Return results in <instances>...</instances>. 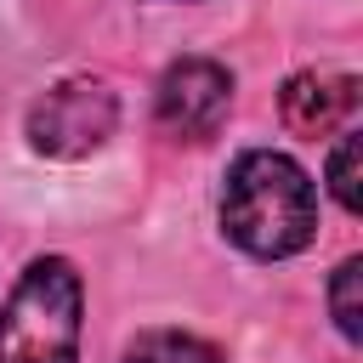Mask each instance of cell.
Here are the masks:
<instances>
[{"label": "cell", "mask_w": 363, "mask_h": 363, "mask_svg": "<svg viewBox=\"0 0 363 363\" xmlns=\"http://www.w3.org/2000/svg\"><path fill=\"white\" fill-rule=\"evenodd\" d=\"M221 227L255 261L301 255L318 238V187L312 176L272 147H250L233 159L221 187Z\"/></svg>", "instance_id": "1"}, {"label": "cell", "mask_w": 363, "mask_h": 363, "mask_svg": "<svg viewBox=\"0 0 363 363\" xmlns=\"http://www.w3.org/2000/svg\"><path fill=\"white\" fill-rule=\"evenodd\" d=\"M85 284L68 255H34L0 306V363H79Z\"/></svg>", "instance_id": "2"}, {"label": "cell", "mask_w": 363, "mask_h": 363, "mask_svg": "<svg viewBox=\"0 0 363 363\" xmlns=\"http://www.w3.org/2000/svg\"><path fill=\"white\" fill-rule=\"evenodd\" d=\"M119 125V96L96 74L57 79L28 108V147L45 159H91Z\"/></svg>", "instance_id": "3"}, {"label": "cell", "mask_w": 363, "mask_h": 363, "mask_svg": "<svg viewBox=\"0 0 363 363\" xmlns=\"http://www.w3.org/2000/svg\"><path fill=\"white\" fill-rule=\"evenodd\" d=\"M233 108V74L216 62V57H176L164 74H159V91H153V113L170 136L182 142H210L221 130Z\"/></svg>", "instance_id": "4"}, {"label": "cell", "mask_w": 363, "mask_h": 363, "mask_svg": "<svg viewBox=\"0 0 363 363\" xmlns=\"http://www.w3.org/2000/svg\"><path fill=\"white\" fill-rule=\"evenodd\" d=\"M357 113V79L352 74H295L284 85V125L295 136H335L352 130Z\"/></svg>", "instance_id": "5"}, {"label": "cell", "mask_w": 363, "mask_h": 363, "mask_svg": "<svg viewBox=\"0 0 363 363\" xmlns=\"http://www.w3.org/2000/svg\"><path fill=\"white\" fill-rule=\"evenodd\" d=\"M125 363H221L210 340L182 335V329H147L125 346Z\"/></svg>", "instance_id": "6"}, {"label": "cell", "mask_w": 363, "mask_h": 363, "mask_svg": "<svg viewBox=\"0 0 363 363\" xmlns=\"http://www.w3.org/2000/svg\"><path fill=\"white\" fill-rule=\"evenodd\" d=\"M357 159H363V136L357 130H340V142H335V153H329V193L340 199V210H363V176H357Z\"/></svg>", "instance_id": "7"}, {"label": "cell", "mask_w": 363, "mask_h": 363, "mask_svg": "<svg viewBox=\"0 0 363 363\" xmlns=\"http://www.w3.org/2000/svg\"><path fill=\"white\" fill-rule=\"evenodd\" d=\"M357 284H363V261H340L335 278H329V312H335V329L346 340H363V306H357Z\"/></svg>", "instance_id": "8"}]
</instances>
